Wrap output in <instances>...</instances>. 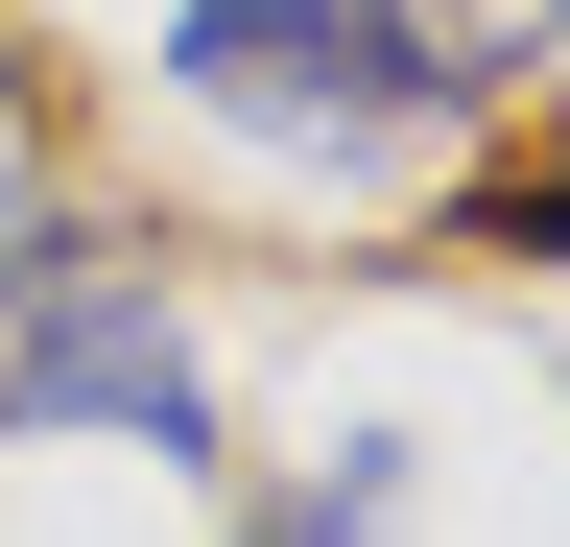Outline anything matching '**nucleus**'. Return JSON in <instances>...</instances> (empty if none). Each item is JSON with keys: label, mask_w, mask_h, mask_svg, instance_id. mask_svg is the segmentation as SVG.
<instances>
[{"label": "nucleus", "mask_w": 570, "mask_h": 547, "mask_svg": "<svg viewBox=\"0 0 570 547\" xmlns=\"http://www.w3.org/2000/svg\"><path fill=\"white\" fill-rule=\"evenodd\" d=\"M167 96L214 144H262V167H404V144H452V96H428V48L381 0H167Z\"/></svg>", "instance_id": "obj_1"}, {"label": "nucleus", "mask_w": 570, "mask_h": 547, "mask_svg": "<svg viewBox=\"0 0 570 547\" xmlns=\"http://www.w3.org/2000/svg\"><path fill=\"white\" fill-rule=\"evenodd\" d=\"M0 429H119V452H214V381H190V333L167 286L96 238V215H0Z\"/></svg>", "instance_id": "obj_2"}, {"label": "nucleus", "mask_w": 570, "mask_h": 547, "mask_svg": "<svg viewBox=\"0 0 570 547\" xmlns=\"http://www.w3.org/2000/svg\"><path fill=\"white\" fill-rule=\"evenodd\" d=\"M381 25L428 48V96H452V119H499V96L570 48V0H381Z\"/></svg>", "instance_id": "obj_3"}, {"label": "nucleus", "mask_w": 570, "mask_h": 547, "mask_svg": "<svg viewBox=\"0 0 570 547\" xmlns=\"http://www.w3.org/2000/svg\"><path fill=\"white\" fill-rule=\"evenodd\" d=\"M238 547H404V452H381V429H356L333 476H285V500H262Z\"/></svg>", "instance_id": "obj_4"}, {"label": "nucleus", "mask_w": 570, "mask_h": 547, "mask_svg": "<svg viewBox=\"0 0 570 547\" xmlns=\"http://www.w3.org/2000/svg\"><path fill=\"white\" fill-rule=\"evenodd\" d=\"M547 238H570V144H523V167L452 215V262H547Z\"/></svg>", "instance_id": "obj_5"}]
</instances>
